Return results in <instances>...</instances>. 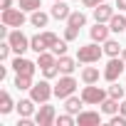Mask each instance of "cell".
<instances>
[{"mask_svg": "<svg viewBox=\"0 0 126 126\" xmlns=\"http://www.w3.org/2000/svg\"><path fill=\"white\" fill-rule=\"evenodd\" d=\"M52 52H54L57 57H62V54H67V40L62 37V40H59V42H57V45L52 47Z\"/></svg>", "mask_w": 126, "mask_h": 126, "instance_id": "34", "label": "cell"}, {"mask_svg": "<svg viewBox=\"0 0 126 126\" xmlns=\"http://www.w3.org/2000/svg\"><path fill=\"white\" fill-rule=\"evenodd\" d=\"M52 64H57V54H54L52 49H45V52L37 54V67H40V69H47V67H52Z\"/></svg>", "mask_w": 126, "mask_h": 126, "instance_id": "20", "label": "cell"}, {"mask_svg": "<svg viewBox=\"0 0 126 126\" xmlns=\"http://www.w3.org/2000/svg\"><path fill=\"white\" fill-rule=\"evenodd\" d=\"M79 77H82V82H84V84H96V82H99V77H104V72H99V67L87 64V67H82Z\"/></svg>", "mask_w": 126, "mask_h": 126, "instance_id": "14", "label": "cell"}, {"mask_svg": "<svg viewBox=\"0 0 126 126\" xmlns=\"http://www.w3.org/2000/svg\"><path fill=\"white\" fill-rule=\"evenodd\" d=\"M10 52H13V45H10L8 40H3V45H0V59L5 62V59L10 57Z\"/></svg>", "mask_w": 126, "mask_h": 126, "instance_id": "35", "label": "cell"}, {"mask_svg": "<svg viewBox=\"0 0 126 126\" xmlns=\"http://www.w3.org/2000/svg\"><path fill=\"white\" fill-rule=\"evenodd\" d=\"M0 20H3V25H8V27H22L30 17H27V13L22 8H10V10H3Z\"/></svg>", "mask_w": 126, "mask_h": 126, "instance_id": "7", "label": "cell"}, {"mask_svg": "<svg viewBox=\"0 0 126 126\" xmlns=\"http://www.w3.org/2000/svg\"><path fill=\"white\" fill-rule=\"evenodd\" d=\"M119 106H121V101H119V99L106 96V99L99 104V111H101L104 116H114V114H119Z\"/></svg>", "mask_w": 126, "mask_h": 126, "instance_id": "17", "label": "cell"}, {"mask_svg": "<svg viewBox=\"0 0 126 126\" xmlns=\"http://www.w3.org/2000/svg\"><path fill=\"white\" fill-rule=\"evenodd\" d=\"M15 109V101H13V96H10V92H0V114H10Z\"/></svg>", "mask_w": 126, "mask_h": 126, "instance_id": "24", "label": "cell"}, {"mask_svg": "<svg viewBox=\"0 0 126 126\" xmlns=\"http://www.w3.org/2000/svg\"><path fill=\"white\" fill-rule=\"evenodd\" d=\"M89 37H92V42H106L109 37H111V27H109V22H94V27H89Z\"/></svg>", "mask_w": 126, "mask_h": 126, "instance_id": "10", "label": "cell"}, {"mask_svg": "<svg viewBox=\"0 0 126 126\" xmlns=\"http://www.w3.org/2000/svg\"><path fill=\"white\" fill-rule=\"evenodd\" d=\"M79 96L84 99L87 106H99V104L109 96V89H101V87H96V84H84V89L79 92Z\"/></svg>", "mask_w": 126, "mask_h": 126, "instance_id": "3", "label": "cell"}, {"mask_svg": "<svg viewBox=\"0 0 126 126\" xmlns=\"http://www.w3.org/2000/svg\"><path fill=\"white\" fill-rule=\"evenodd\" d=\"M5 40L13 45V52H15V54H25V52L30 49V37L22 32V27H15V30H10Z\"/></svg>", "mask_w": 126, "mask_h": 126, "instance_id": "5", "label": "cell"}, {"mask_svg": "<svg viewBox=\"0 0 126 126\" xmlns=\"http://www.w3.org/2000/svg\"><path fill=\"white\" fill-rule=\"evenodd\" d=\"M101 57H104V47L99 42H89V45H82L77 49V59L82 64H96Z\"/></svg>", "mask_w": 126, "mask_h": 126, "instance_id": "1", "label": "cell"}, {"mask_svg": "<svg viewBox=\"0 0 126 126\" xmlns=\"http://www.w3.org/2000/svg\"><path fill=\"white\" fill-rule=\"evenodd\" d=\"M114 5H116L121 13H126V0H114Z\"/></svg>", "mask_w": 126, "mask_h": 126, "instance_id": "38", "label": "cell"}, {"mask_svg": "<svg viewBox=\"0 0 126 126\" xmlns=\"http://www.w3.org/2000/svg\"><path fill=\"white\" fill-rule=\"evenodd\" d=\"M67 25H72V27H79V30H82V27L87 25V15H84L82 10H72V15L67 17Z\"/></svg>", "mask_w": 126, "mask_h": 126, "instance_id": "25", "label": "cell"}, {"mask_svg": "<svg viewBox=\"0 0 126 126\" xmlns=\"http://www.w3.org/2000/svg\"><path fill=\"white\" fill-rule=\"evenodd\" d=\"M121 59H124V62H126V47H124V49H121Z\"/></svg>", "mask_w": 126, "mask_h": 126, "instance_id": "40", "label": "cell"}, {"mask_svg": "<svg viewBox=\"0 0 126 126\" xmlns=\"http://www.w3.org/2000/svg\"><path fill=\"white\" fill-rule=\"evenodd\" d=\"M40 35H42V40H45V45H47V49H52V47H54V45L59 42V37H57V35L52 32V30H42Z\"/></svg>", "mask_w": 126, "mask_h": 126, "instance_id": "29", "label": "cell"}, {"mask_svg": "<svg viewBox=\"0 0 126 126\" xmlns=\"http://www.w3.org/2000/svg\"><path fill=\"white\" fill-rule=\"evenodd\" d=\"M10 67L15 69V74H27V77H35V72H37V62H32V59H27V57L17 54V57L10 62Z\"/></svg>", "mask_w": 126, "mask_h": 126, "instance_id": "9", "label": "cell"}, {"mask_svg": "<svg viewBox=\"0 0 126 126\" xmlns=\"http://www.w3.org/2000/svg\"><path fill=\"white\" fill-rule=\"evenodd\" d=\"M30 49H32L35 54H40V52H45V49H47V45H45V40H42V35H40V32L30 37Z\"/></svg>", "mask_w": 126, "mask_h": 126, "instance_id": "26", "label": "cell"}, {"mask_svg": "<svg viewBox=\"0 0 126 126\" xmlns=\"http://www.w3.org/2000/svg\"><path fill=\"white\" fill-rule=\"evenodd\" d=\"M109 126H126V116L119 111V114H114V116H109Z\"/></svg>", "mask_w": 126, "mask_h": 126, "instance_id": "33", "label": "cell"}, {"mask_svg": "<svg viewBox=\"0 0 126 126\" xmlns=\"http://www.w3.org/2000/svg\"><path fill=\"white\" fill-rule=\"evenodd\" d=\"M77 37H79V27H72V25H67V27H64V40H67V42H74Z\"/></svg>", "mask_w": 126, "mask_h": 126, "instance_id": "31", "label": "cell"}, {"mask_svg": "<svg viewBox=\"0 0 126 126\" xmlns=\"http://www.w3.org/2000/svg\"><path fill=\"white\" fill-rule=\"evenodd\" d=\"M30 96L37 101V104H45V101H49L52 96H54V84H49V79H40V82H35L32 84V89H30Z\"/></svg>", "mask_w": 126, "mask_h": 126, "instance_id": "4", "label": "cell"}, {"mask_svg": "<svg viewBox=\"0 0 126 126\" xmlns=\"http://www.w3.org/2000/svg\"><path fill=\"white\" fill-rule=\"evenodd\" d=\"M119 111H121V114L126 116V99H121V106H119Z\"/></svg>", "mask_w": 126, "mask_h": 126, "instance_id": "39", "label": "cell"}, {"mask_svg": "<svg viewBox=\"0 0 126 126\" xmlns=\"http://www.w3.org/2000/svg\"><path fill=\"white\" fill-rule=\"evenodd\" d=\"M57 126H74L77 124V116L74 114H69V111H64V114H57V121H54Z\"/></svg>", "mask_w": 126, "mask_h": 126, "instance_id": "28", "label": "cell"}, {"mask_svg": "<svg viewBox=\"0 0 126 126\" xmlns=\"http://www.w3.org/2000/svg\"><path fill=\"white\" fill-rule=\"evenodd\" d=\"M77 64H79V59H72V57H67V54L57 57V67H59V72H62V74H74Z\"/></svg>", "mask_w": 126, "mask_h": 126, "instance_id": "16", "label": "cell"}, {"mask_svg": "<svg viewBox=\"0 0 126 126\" xmlns=\"http://www.w3.org/2000/svg\"><path fill=\"white\" fill-rule=\"evenodd\" d=\"M104 72V79L111 84V82H119V77L126 72V62L121 59V57H109V62H106V67L101 69Z\"/></svg>", "mask_w": 126, "mask_h": 126, "instance_id": "6", "label": "cell"}, {"mask_svg": "<svg viewBox=\"0 0 126 126\" xmlns=\"http://www.w3.org/2000/svg\"><path fill=\"white\" fill-rule=\"evenodd\" d=\"M13 8V0H0V10H10Z\"/></svg>", "mask_w": 126, "mask_h": 126, "instance_id": "37", "label": "cell"}, {"mask_svg": "<svg viewBox=\"0 0 126 126\" xmlns=\"http://www.w3.org/2000/svg\"><path fill=\"white\" fill-rule=\"evenodd\" d=\"M82 106H84V99H82V96H77V94H72V96H67V99H64V111H69V114H74V116H77L79 111H84Z\"/></svg>", "mask_w": 126, "mask_h": 126, "instance_id": "19", "label": "cell"}, {"mask_svg": "<svg viewBox=\"0 0 126 126\" xmlns=\"http://www.w3.org/2000/svg\"><path fill=\"white\" fill-rule=\"evenodd\" d=\"M101 3H106V0H82V5H84V8H92V10H94L96 5H101Z\"/></svg>", "mask_w": 126, "mask_h": 126, "instance_id": "36", "label": "cell"}, {"mask_svg": "<svg viewBox=\"0 0 126 126\" xmlns=\"http://www.w3.org/2000/svg\"><path fill=\"white\" fill-rule=\"evenodd\" d=\"M59 74H62V72H59V67H57V64H52V67L42 69V77H45V79H57Z\"/></svg>", "mask_w": 126, "mask_h": 126, "instance_id": "32", "label": "cell"}, {"mask_svg": "<svg viewBox=\"0 0 126 126\" xmlns=\"http://www.w3.org/2000/svg\"><path fill=\"white\" fill-rule=\"evenodd\" d=\"M101 47H104V54L106 57H121V45H119V40H114V37H109L106 42H101Z\"/></svg>", "mask_w": 126, "mask_h": 126, "instance_id": "21", "label": "cell"}, {"mask_svg": "<svg viewBox=\"0 0 126 126\" xmlns=\"http://www.w3.org/2000/svg\"><path fill=\"white\" fill-rule=\"evenodd\" d=\"M54 121H57V109H54L49 101L40 104L37 111H35V124H37V126H52Z\"/></svg>", "mask_w": 126, "mask_h": 126, "instance_id": "8", "label": "cell"}, {"mask_svg": "<svg viewBox=\"0 0 126 126\" xmlns=\"http://www.w3.org/2000/svg\"><path fill=\"white\" fill-rule=\"evenodd\" d=\"M116 13V5H109V3H101L94 8V22H109Z\"/></svg>", "mask_w": 126, "mask_h": 126, "instance_id": "13", "label": "cell"}, {"mask_svg": "<svg viewBox=\"0 0 126 126\" xmlns=\"http://www.w3.org/2000/svg\"><path fill=\"white\" fill-rule=\"evenodd\" d=\"M109 96H114V99L121 101V99H124V87H121L119 82H111V84H109Z\"/></svg>", "mask_w": 126, "mask_h": 126, "instance_id": "30", "label": "cell"}, {"mask_svg": "<svg viewBox=\"0 0 126 126\" xmlns=\"http://www.w3.org/2000/svg\"><path fill=\"white\" fill-rule=\"evenodd\" d=\"M49 13H42V10H35V13H30V25L32 27H47V22H49Z\"/></svg>", "mask_w": 126, "mask_h": 126, "instance_id": "23", "label": "cell"}, {"mask_svg": "<svg viewBox=\"0 0 126 126\" xmlns=\"http://www.w3.org/2000/svg\"><path fill=\"white\" fill-rule=\"evenodd\" d=\"M49 15H52V20H64L67 22V17L72 15V8L67 5V0H54V5L49 8Z\"/></svg>", "mask_w": 126, "mask_h": 126, "instance_id": "12", "label": "cell"}, {"mask_svg": "<svg viewBox=\"0 0 126 126\" xmlns=\"http://www.w3.org/2000/svg\"><path fill=\"white\" fill-rule=\"evenodd\" d=\"M109 27H111V32L114 35H121V32H126V13H114V17L109 20Z\"/></svg>", "mask_w": 126, "mask_h": 126, "instance_id": "18", "label": "cell"}, {"mask_svg": "<svg viewBox=\"0 0 126 126\" xmlns=\"http://www.w3.org/2000/svg\"><path fill=\"white\" fill-rule=\"evenodd\" d=\"M99 124H101V111L84 109L77 114V126H99Z\"/></svg>", "mask_w": 126, "mask_h": 126, "instance_id": "11", "label": "cell"}, {"mask_svg": "<svg viewBox=\"0 0 126 126\" xmlns=\"http://www.w3.org/2000/svg\"><path fill=\"white\" fill-rule=\"evenodd\" d=\"M17 8H22L25 13H35L42 8V0H17Z\"/></svg>", "mask_w": 126, "mask_h": 126, "instance_id": "27", "label": "cell"}, {"mask_svg": "<svg viewBox=\"0 0 126 126\" xmlns=\"http://www.w3.org/2000/svg\"><path fill=\"white\" fill-rule=\"evenodd\" d=\"M32 84H35V77H27V74H15L13 87H15L17 92H30V89H32Z\"/></svg>", "mask_w": 126, "mask_h": 126, "instance_id": "22", "label": "cell"}, {"mask_svg": "<svg viewBox=\"0 0 126 126\" xmlns=\"http://www.w3.org/2000/svg\"><path fill=\"white\" fill-rule=\"evenodd\" d=\"M37 101L32 99V96H27V99H20L17 104H15V111L20 114V116H35V111H37V106H35Z\"/></svg>", "mask_w": 126, "mask_h": 126, "instance_id": "15", "label": "cell"}, {"mask_svg": "<svg viewBox=\"0 0 126 126\" xmlns=\"http://www.w3.org/2000/svg\"><path fill=\"white\" fill-rule=\"evenodd\" d=\"M77 87H79V84H77V79H74L72 74H59L57 82H54V96L64 101L67 96H72V94L77 92Z\"/></svg>", "mask_w": 126, "mask_h": 126, "instance_id": "2", "label": "cell"}]
</instances>
